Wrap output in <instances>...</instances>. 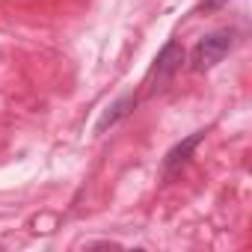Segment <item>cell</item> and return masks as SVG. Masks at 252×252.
<instances>
[{
    "mask_svg": "<svg viewBox=\"0 0 252 252\" xmlns=\"http://www.w3.org/2000/svg\"><path fill=\"white\" fill-rule=\"evenodd\" d=\"M234 48V30L222 27V30H214L208 33L205 39H199V45L193 48L190 54V68L193 71H211L217 63H222L228 57V51Z\"/></svg>",
    "mask_w": 252,
    "mask_h": 252,
    "instance_id": "obj_1",
    "label": "cell"
},
{
    "mask_svg": "<svg viewBox=\"0 0 252 252\" xmlns=\"http://www.w3.org/2000/svg\"><path fill=\"white\" fill-rule=\"evenodd\" d=\"M134 107H137V92H125V95H119V98H116V101L101 113V119H98V125H95V137L107 134L113 125H119V122L128 116Z\"/></svg>",
    "mask_w": 252,
    "mask_h": 252,
    "instance_id": "obj_4",
    "label": "cell"
},
{
    "mask_svg": "<svg viewBox=\"0 0 252 252\" xmlns=\"http://www.w3.org/2000/svg\"><path fill=\"white\" fill-rule=\"evenodd\" d=\"M220 3H225V0H202L205 9H214V6H220Z\"/></svg>",
    "mask_w": 252,
    "mask_h": 252,
    "instance_id": "obj_5",
    "label": "cell"
},
{
    "mask_svg": "<svg viewBox=\"0 0 252 252\" xmlns=\"http://www.w3.org/2000/svg\"><path fill=\"white\" fill-rule=\"evenodd\" d=\"M181 63H184V48H181L175 39H169V42L160 48V54L155 57V65H152V71H149V86L158 89L160 83H166V80L181 68Z\"/></svg>",
    "mask_w": 252,
    "mask_h": 252,
    "instance_id": "obj_2",
    "label": "cell"
},
{
    "mask_svg": "<svg viewBox=\"0 0 252 252\" xmlns=\"http://www.w3.org/2000/svg\"><path fill=\"white\" fill-rule=\"evenodd\" d=\"M205 140V131H193L190 137H184L181 143H175L166 155H163V160H160V172H163V178H172L190 158H193V152L199 149V143Z\"/></svg>",
    "mask_w": 252,
    "mask_h": 252,
    "instance_id": "obj_3",
    "label": "cell"
}]
</instances>
